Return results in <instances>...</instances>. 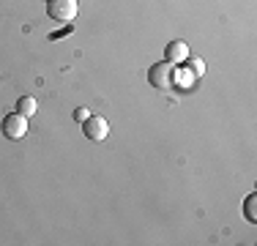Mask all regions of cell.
<instances>
[{
  "label": "cell",
  "instance_id": "6da1fadb",
  "mask_svg": "<svg viewBox=\"0 0 257 246\" xmlns=\"http://www.w3.org/2000/svg\"><path fill=\"white\" fill-rule=\"evenodd\" d=\"M77 0H47V14L55 22H74L77 20Z\"/></svg>",
  "mask_w": 257,
  "mask_h": 246
},
{
  "label": "cell",
  "instance_id": "7a4b0ae2",
  "mask_svg": "<svg viewBox=\"0 0 257 246\" xmlns=\"http://www.w3.org/2000/svg\"><path fill=\"white\" fill-rule=\"evenodd\" d=\"M148 79H151V85L159 90H167V88H173V82H175V63H170V60H164V63H156V66H151V71H148Z\"/></svg>",
  "mask_w": 257,
  "mask_h": 246
},
{
  "label": "cell",
  "instance_id": "3957f363",
  "mask_svg": "<svg viewBox=\"0 0 257 246\" xmlns=\"http://www.w3.org/2000/svg\"><path fill=\"white\" fill-rule=\"evenodd\" d=\"M82 134L88 140H93V143H101L109 134V123L101 115H88V120H82Z\"/></svg>",
  "mask_w": 257,
  "mask_h": 246
},
{
  "label": "cell",
  "instance_id": "277c9868",
  "mask_svg": "<svg viewBox=\"0 0 257 246\" xmlns=\"http://www.w3.org/2000/svg\"><path fill=\"white\" fill-rule=\"evenodd\" d=\"M3 134L9 140H22L28 134V118H25V115H20V112L6 115V118H3Z\"/></svg>",
  "mask_w": 257,
  "mask_h": 246
},
{
  "label": "cell",
  "instance_id": "5b68a950",
  "mask_svg": "<svg viewBox=\"0 0 257 246\" xmlns=\"http://www.w3.org/2000/svg\"><path fill=\"white\" fill-rule=\"evenodd\" d=\"M164 55H167L170 63H181V60L189 58V49H186V44H183V41H173V44H167Z\"/></svg>",
  "mask_w": 257,
  "mask_h": 246
},
{
  "label": "cell",
  "instance_id": "8992f818",
  "mask_svg": "<svg viewBox=\"0 0 257 246\" xmlns=\"http://www.w3.org/2000/svg\"><path fill=\"white\" fill-rule=\"evenodd\" d=\"M36 109H39V101H36L33 96H22L20 101H17V112L30 118V115H36Z\"/></svg>",
  "mask_w": 257,
  "mask_h": 246
},
{
  "label": "cell",
  "instance_id": "52a82bcc",
  "mask_svg": "<svg viewBox=\"0 0 257 246\" xmlns=\"http://www.w3.org/2000/svg\"><path fill=\"white\" fill-rule=\"evenodd\" d=\"M243 216H246L249 221H257V194H249L246 202H243Z\"/></svg>",
  "mask_w": 257,
  "mask_h": 246
},
{
  "label": "cell",
  "instance_id": "ba28073f",
  "mask_svg": "<svg viewBox=\"0 0 257 246\" xmlns=\"http://www.w3.org/2000/svg\"><path fill=\"white\" fill-rule=\"evenodd\" d=\"M88 115H90V109H88V107H77L74 120H77V123H82V120H88Z\"/></svg>",
  "mask_w": 257,
  "mask_h": 246
},
{
  "label": "cell",
  "instance_id": "9c48e42d",
  "mask_svg": "<svg viewBox=\"0 0 257 246\" xmlns=\"http://www.w3.org/2000/svg\"><path fill=\"white\" fill-rule=\"evenodd\" d=\"M192 69L200 74V71H203V60H192Z\"/></svg>",
  "mask_w": 257,
  "mask_h": 246
}]
</instances>
